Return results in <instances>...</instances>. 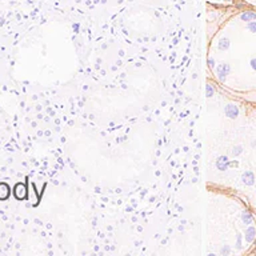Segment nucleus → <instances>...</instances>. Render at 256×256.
<instances>
[{"label":"nucleus","mask_w":256,"mask_h":256,"mask_svg":"<svg viewBox=\"0 0 256 256\" xmlns=\"http://www.w3.org/2000/svg\"><path fill=\"white\" fill-rule=\"evenodd\" d=\"M12 194H14V196L16 197L17 200H24V199H27V197H28L27 184L17 183L16 185L14 187V190H12Z\"/></svg>","instance_id":"obj_1"},{"label":"nucleus","mask_w":256,"mask_h":256,"mask_svg":"<svg viewBox=\"0 0 256 256\" xmlns=\"http://www.w3.org/2000/svg\"><path fill=\"white\" fill-rule=\"evenodd\" d=\"M11 195V188L7 183H0V200H7Z\"/></svg>","instance_id":"obj_2"},{"label":"nucleus","mask_w":256,"mask_h":256,"mask_svg":"<svg viewBox=\"0 0 256 256\" xmlns=\"http://www.w3.org/2000/svg\"><path fill=\"white\" fill-rule=\"evenodd\" d=\"M228 157H225V156H220L218 160H216V167H218L220 171H225L228 168Z\"/></svg>","instance_id":"obj_3"},{"label":"nucleus","mask_w":256,"mask_h":256,"mask_svg":"<svg viewBox=\"0 0 256 256\" xmlns=\"http://www.w3.org/2000/svg\"><path fill=\"white\" fill-rule=\"evenodd\" d=\"M238 114H239V110H238V107H235L233 104H228V105L225 107V115H227L228 118L233 119L238 116Z\"/></svg>","instance_id":"obj_4"},{"label":"nucleus","mask_w":256,"mask_h":256,"mask_svg":"<svg viewBox=\"0 0 256 256\" xmlns=\"http://www.w3.org/2000/svg\"><path fill=\"white\" fill-rule=\"evenodd\" d=\"M228 72H229V66L228 64H222V66H219L218 73H219V76H220V79H224L225 75H228Z\"/></svg>","instance_id":"obj_5"},{"label":"nucleus","mask_w":256,"mask_h":256,"mask_svg":"<svg viewBox=\"0 0 256 256\" xmlns=\"http://www.w3.org/2000/svg\"><path fill=\"white\" fill-rule=\"evenodd\" d=\"M243 181H244L246 184H248V185H252L253 181H255V176H253V173L249 172V171H247V172L243 175Z\"/></svg>","instance_id":"obj_6"},{"label":"nucleus","mask_w":256,"mask_h":256,"mask_svg":"<svg viewBox=\"0 0 256 256\" xmlns=\"http://www.w3.org/2000/svg\"><path fill=\"white\" fill-rule=\"evenodd\" d=\"M255 235H256V229L253 228V227H249L248 229H247L246 232V240L247 242H252L253 239H255Z\"/></svg>","instance_id":"obj_7"},{"label":"nucleus","mask_w":256,"mask_h":256,"mask_svg":"<svg viewBox=\"0 0 256 256\" xmlns=\"http://www.w3.org/2000/svg\"><path fill=\"white\" fill-rule=\"evenodd\" d=\"M242 19L244 21H252L256 19V14H253V12H246V14L242 15Z\"/></svg>","instance_id":"obj_8"},{"label":"nucleus","mask_w":256,"mask_h":256,"mask_svg":"<svg viewBox=\"0 0 256 256\" xmlns=\"http://www.w3.org/2000/svg\"><path fill=\"white\" fill-rule=\"evenodd\" d=\"M243 220H244L246 224H251V223H252V216H251V214L247 211L243 212Z\"/></svg>","instance_id":"obj_9"},{"label":"nucleus","mask_w":256,"mask_h":256,"mask_svg":"<svg viewBox=\"0 0 256 256\" xmlns=\"http://www.w3.org/2000/svg\"><path fill=\"white\" fill-rule=\"evenodd\" d=\"M228 47H229L228 39H222V40H220V43H219V48H220V49H227Z\"/></svg>","instance_id":"obj_10"},{"label":"nucleus","mask_w":256,"mask_h":256,"mask_svg":"<svg viewBox=\"0 0 256 256\" xmlns=\"http://www.w3.org/2000/svg\"><path fill=\"white\" fill-rule=\"evenodd\" d=\"M248 29H251L252 32H256V21H251V23H249Z\"/></svg>","instance_id":"obj_11"},{"label":"nucleus","mask_w":256,"mask_h":256,"mask_svg":"<svg viewBox=\"0 0 256 256\" xmlns=\"http://www.w3.org/2000/svg\"><path fill=\"white\" fill-rule=\"evenodd\" d=\"M212 94H214V90H212V87H211V86H207V96L211 97Z\"/></svg>","instance_id":"obj_12"},{"label":"nucleus","mask_w":256,"mask_h":256,"mask_svg":"<svg viewBox=\"0 0 256 256\" xmlns=\"http://www.w3.org/2000/svg\"><path fill=\"white\" fill-rule=\"evenodd\" d=\"M240 152H242V147H236V148H233V151H232L233 155H239Z\"/></svg>","instance_id":"obj_13"},{"label":"nucleus","mask_w":256,"mask_h":256,"mask_svg":"<svg viewBox=\"0 0 256 256\" xmlns=\"http://www.w3.org/2000/svg\"><path fill=\"white\" fill-rule=\"evenodd\" d=\"M251 64H252V68L256 69V59H252V60H251Z\"/></svg>","instance_id":"obj_14"}]
</instances>
